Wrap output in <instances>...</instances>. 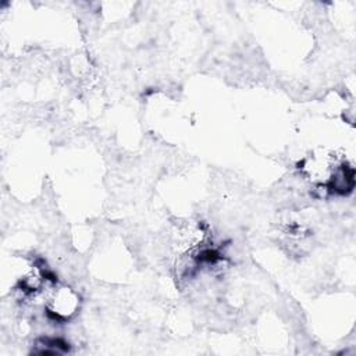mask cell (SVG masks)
Instances as JSON below:
<instances>
[{"label": "cell", "instance_id": "6da1fadb", "mask_svg": "<svg viewBox=\"0 0 356 356\" xmlns=\"http://www.w3.org/2000/svg\"><path fill=\"white\" fill-rule=\"evenodd\" d=\"M76 309V298L74 293L67 291V288H63L57 293H54V298L50 300L49 312L54 314L57 318H67L74 313Z\"/></svg>", "mask_w": 356, "mask_h": 356}]
</instances>
